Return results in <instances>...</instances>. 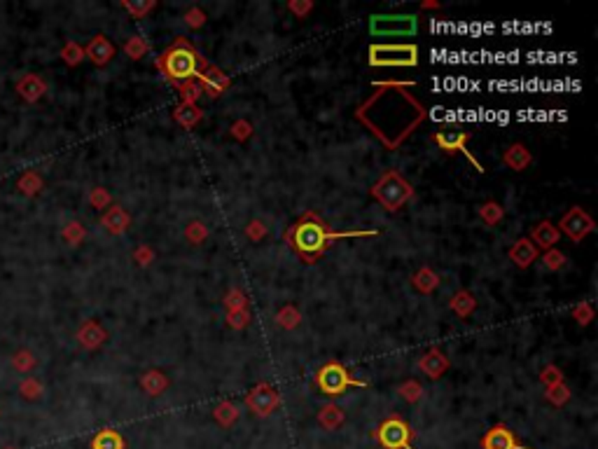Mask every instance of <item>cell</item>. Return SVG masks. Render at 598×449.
Masks as SVG:
<instances>
[{
  "label": "cell",
  "mask_w": 598,
  "mask_h": 449,
  "mask_svg": "<svg viewBox=\"0 0 598 449\" xmlns=\"http://www.w3.org/2000/svg\"><path fill=\"white\" fill-rule=\"evenodd\" d=\"M372 97L356 108V120L363 122L372 136H377L388 150H398L416 131L421 122L428 120L425 106L409 94L416 83L386 80V83H372Z\"/></svg>",
  "instance_id": "6da1fadb"
},
{
  "label": "cell",
  "mask_w": 598,
  "mask_h": 449,
  "mask_svg": "<svg viewBox=\"0 0 598 449\" xmlns=\"http://www.w3.org/2000/svg\"><path fill=\"white\" fill-rule=\"evenodd\" d=\"M379 236V229H349V232H332L325 220L314 211H307L302 218L285 229V243L304 264H316L328 253V248L339 239H367Z\"/></svg>",
  "instance_id": "7a4b0ae2"
},
{
  "label": "cell",
  "mask_w": 598,
  "mask_h": 449,
  "mask_svg": "<svg viewBox=\"0 0 598 449\" xmlns=\"http://www.w3.org/2000/svg\"><path fill=\"white\" fill-rule=\"evenodd\" d=\"M154 66H157V71L164 75L166 83L178 85V83H187V80L199 78L201 68L206 66V59L199 54L192 40H187L185 36H178L159 54Z\"/></svg>",
  "instance_id": "3957f363"
},
{
  "label": "cell",
  "mask_w": 598,
  "mask_h": 449,
  "mask_svg": "<svg viewBox=\"0 0 598 449\" xmlns=\"http://www.w3.org/2000/svg\"><path fill=\"white\" fill-rule=\"evenodd\" d=\"M370 194L384 206L388 213H398L400 208L407 206V201L414 199V185L404 178L398 169H388L379 176V180L370 187Z\"/></svg>",
  "instance_id": "277c9868"
},
{
  "label": "cell",
  "mask_w": 598,
  "mask_h": 449,
  "mask_svg": "<svg viewBox=\"0 0 598 449\" xmlns=\"http://www.w3.org/2000/svg\"><path fill=\"white\" fill-rule=\"evenodd\" d=\"M372 68H414L418 66V47L414 43H374L370 45Z\"/></svg>",
  "instance_id": "5b68a950"
},
{
  "label": "cell",
  "mask_w": 598,
  "mask_h": 449,
  "mask_svg": "<svg viewBox=\"0 0 598 449\" xmlns=\"http://www.w3.org/2000/svg\"><path fill=\"white\" fill-rule=\"evenodd\" d=\"M316 386L321 389L323 396L339 398V396H344L346 389H367L370 384H367L365 379H358L356 374L351 370H346L342 363L330 360V363H325L321 370L316 372Z\"/></svg>",
  "instance_id": "8992f818"
},
{
  "label": "cell",
  "mask_w": 598,
  "mask_h": 449,
  "mask_svg": "<svg viewBox=\"0 0 598 449\" xmlns=\"http://www.w3.org/2000/svg\"><path fill=\"white\" fill-rule=\"evenodd\" d=\"M418 29L416 15H372L370 17V33L381 38H398V36H414Z\"/></svg>",
  "instance_id": "52a82bcc"
},
{
  "label": "cell",
  "mask_w": 598,
  "mask_h": 449,
  "mask_svg": "<svg viewBox=\"0 0 598 449\" xmlns=\"http://www.w3.org/2000/svg\"><path fill=\"white\" fill-rule=\"evenodd\" d=\"M432 138H435V143H437V148L442 150V152H446V155L460 152V155H465L467 162H470L474 169H477V173L486 171V169L477 162V157L467 150V143H470V138H472L470 131H460V129H442V131H435Z\"/></svg>",
  "instance_id": "ba28073f"
},
{
  "label": "cell",
  "mask_w": 598,
  "mask_h": 449,
  "mask_svg": "<svg viewBox=\"0 0 598 449\" xmlns=\"http://www.w3.org/2000/svg\"><path fill=\"white\" fill-rule=\"evenodd\" d=\"M377 440L384 449H414L411 447V438L414 431L409 428L404 419L400 417H391L386 419L381 426L377 428Z\"/></svg>",
  "instance_id": "9c48e42d"
},
{
  "label": "cell",
  "mask_w": 598,
  "mask_h": 449,
  "mask_svg": "<svg viewBox=\"0 0 598 449\" xmlns=\"http://www.w3.org/2000/svg\"><path fill=\"white\" fill-rule=\"evenodd\" d=\"M559 224H561L559 232L566 234L568 239L573 241V243L584 241V239H587V236L596 229L594 218H591V215L587 213V211L580 208V206L568 208L566 213L561 215V222H559Z\"/></svg>",
  "instance_id": "30bf717a"
},
{
  "label": "cell",
  "mask_w": 598,
  "mask_h": 449,
  "mask_svg": "<svg viewBox=\"0 0 598 449\" xmlns=\"http://www.w3.org/2000/svg\"><path fill=\"white\" fill-rule=\"evenodd\" d=\"M246 403H248L250 410L257 414V417H269V414L278 407V403H281V398H278V393H276L274 386L257 384L255 389L246 396Z\"/></svg>",
  "instance_id": "8fae6325"
},
{
  "label": "cell",
  "mask_w": 598,
  "mask_h": 449,
  "mask_svg": "<svg viewBox=\"0 0 598 449\" xmlns=\"http://www.w3.org/2000/svg\"><path fill=\"white\" fill-rule=\"evenodd\" d=\"M199 85L203 87V94H206V97H210V99H217V97H222L224 92L229 90V87H232V78H229L227 73H222L220 68H215V66H210V64H206L201 68V73H199Z\"/></svg>",
  "instance_id": "7c38bea8"
},
{
  "label": "cell",
  "mask_w": 598,
  "mask_h": 449,
  "mask_svg": "<svg viewBox=\"0 0 598 449\" xmlns=\"http://www.w3.org/2000/svg\"><path fill=\"white\" fill-rule=\"evenodd\" d=\"M75 339H78V344L82 346L85 351H99L101 346L108 342V330L96 321V318H87V321L78 328V332H75Z\"/></svg>",
  "instance_id": "4fadbf2b"
},
{
  "label": "cell",
  "mask_w": 598,
  "mask_h": 449,
  "mask_svg": "<svg viewBox=\"0 0 598 449\" xmlns=\"http://www.w3.org/2000/svg\"><path fill=\"white\" fill-rule=\"evenodd\" d=\"M449 367H451V360H449V356L439 349V346H430V349L418 358V370L423 372L428 379H442L449 372Z\"/></svg>",
  "instance_id": "5bb4252c"
},
{
  "label": "cell",
  "mask_w": 598,
  "mask_h": 449,
  "mask_svg": "<svg viewBox=\"0 0 598 449\" xmlns=\"http://www.w3.org/2000/svg\"><path fill=\"white\" fill-rule=\"evenodd\" d=\"M115 52H117V47L112 45V40L103 36V33H99V36H94L89 43H87L85 59H89L94 66L103 68L115 59Z\"/></svg>",
  "instance_id": "9a60e30c"
},
{
  "label": "cell",
  "mask_w": 598,
  "mask_h": 449,
  "mask_svg": "<svg viewBox=\"0 0 598 449\" xmlns=\"http://www.w3.org/2000/svg\"><path fill=\"white\" fill-rule=\"evenodd\" d=\"M101 227H103L108 234L122 236L129 227H131V215L126 213L124 206L112 204V206H108L103 213H101Z\"/></svg>",
  "instance_id": "2e32d148"
},
{
  "label": "cell",
  "mask_w": 598,
  "mask_h": 449,
  "mask_svg": "<svg viewBox=\"0 0 598 449\" xmlns=\"http://www.w3.org/2000/svg\"><path fill=\"white\" fill-rule=\"evenodd\" d=\"M15 90L26 104H38V101L47 94V90H50V85H47L38 73H26L17 80Z\"/></svg>",
  "instance_id": "e0dca14e"
},
{
  "label": "cell",
  "mask_w": 598,
  "mask_h": 449,
  "mask_svg": "<svg viewBox=\"0 0 598 449\" xmlns=\"http://www.w3.org/2000/svg\"><path fill=\"white\" fill-rule=\"evenodd\" d=\"M528 239L533 241L535 248H542V250H549V248H556V243L561 241V232L559 227L552 222V220H540L535 227L531 229V236Z\"/></svg>",
  "instance_id": "ac0fdd59"
},
{
  "label": "cell",
  "mask_w": 598,
  "mask_h": 449,
  "mask_svg": "<svg viewBox=\"0 0 598 449\" xmlns=\"http://www.w3.org/2000/svg\"><path fill=\"white\" fill-rule=\"evenodd\" d=\"M481 447L484 449H528L516 442L514 433L507 426H493L484 438H481Z\"/></svg>",
  "instance_id": "d6986e66"
},
{
  "label": "cell",
  "mask_w": 598,
  "mask_h": 449,
  "mask_svg": "<svg viewBox=\"0 0 598 449\" xmlns=\"http://www.w3.org/2000/svg\"><path fill=\"white\" fill-rule=\"evenodd\" d=\"M502 164H505L509 171H516V173L526 171V169L533 164V152L523 145V143H512V145L505 150V155H502Z\"/></svg>",
  "instance_id": "ffe728a7"
},
{
  "label": "cell",
  "mask_w": 598,
  "mask_h": 449,
  "mask_svg": "<svg viewBox=\"0 0 598 449\" xmlns=\"http://www.w3.org/2000/svg\"><path fill=\"white\" fill-rule=\"evenodd\" d=\"M509 260H512L519 269H528L531 264L538 260V248L533 246V241L528 236H521L512 243L509 248Z\"/></svg>",
  "instance_id": "44dd1931"
},
{
  "label": "cell",
  "mask_w": 598,
  "mask_h": 449,
  "mask_svg": "<svg viewBox=\"0 0 598 449\" xmlns=\"http://www.w3.org/2000/svg\"><path fill=\"white\" fill-rule=\"evenodd\" d=\"M411 285L416 288V292H421V295H432V292L442 285V278L432 267H425L423 264V267H418L411 274Z\"/></svg>",
  "instance_id": "7402d4cb"
},
{
  "label": "cell",
  "mask_w": 598,
  "mask_h": 449,
  "mask_svg": "<svg viewBox=\"0 0 598 449\" xmlns=\"http://www.w3.org/2000/svg\"><path fill=\"white\" fill-rule=\"evenodd\" d=\"M449 309L465 321V318H470L474 311H477V299H474L470 290H456L451 295V299H449Z\"/></svg>",
  "instance_id": "603a6c76"
},
{
  "label": "cell",
  "mask_w": 598,
  "mask_h": 449,
  "mask_svg": "<svg viewBox=\"0 0 598 449\" xmlns=\"http://www.w3.org/2000/svg\"><path fill=\"white\" fill-rule=\"evenodd\" d=\"M140 389L147 393V396H161L168 389V377L166 372L161 370H145L140 374Z\"/></svg>",
  "instance_id": "cb8c5ba5"
},
{
  "label": "cell",
  "mask_w": 598,
  "mask_h": 449,
  "mask_svg": "<svg viewBox=\"0 0 598 449\" xmlns=\"http://www.w3.org/2000/svg\"><path fill=\"white\" fill-rule=\"evenodd\" d=\"M171 117H173V122H178L182 129H187V131H189V129H194V127L203 120V111H201L199 106L178 104V106L173 108Z\"/></svg>",
  "instance_id": "d4e9b609"
},
{
  "label": "cell",
  "mask_w": 598,
  "mask_h": 449,
  "mask_svg": "<svg viewBox=\"0 0 598 449\" xmlns=\"http://www.w3.org/2000/svg\"><path fill=\"white\" fill-rule=\"evenodd\" d=\"M276 325L283 330H297L302 325V311H299L295 304H283L281 309L276 311Z\"/></svg>",
  "instance_id": "484cf974"
},
{
  "label": "cell",
  "mask_w": 598,
  "mask_h": 449,
  "mask_svg": "<svg viewBox=\"0 0 598 449\" xmlns=\"http://www.w3.org/2000/svg\"><path fill=\"white\" fill-rule=\"evenodd\" d=\"M173 87L180 94V104L196 106L203 97H206V94H203V87L199 85V80H187V83H178Z\"/></svg>",
  "instance_id": "4316f807"
},
{
  "label": "cell",
  "mask_w": 598,
  "mask_h": 449,
  "mask_svg": "<svg viewBox=\"0 0 598 449\" xmlns=\"http://www.w3.org/2000/svg\"><path fill=\"white\" fill-rule=\"evenodd\" d=\"M17 187H19V192L26 194V197H36V194L43 192L45 180H43V176H40L38 171H33V169H31V171L22 173V178L17 180Z\"/></svg>",
  "instance_id": "83f0119b"
},
{
  "label": "cell",
  "mask_w": 598,
  "mask_h": 449,
  "mask_svg": "<svg viewBox=\"0 0 598 449\" xmlns=\"http://www.w3.org/2000/svg\"><path fill=\"white\" fill-rule=\"evenodd\" d=\"M10 363L17 372H22L29 377V374L38 367V356L31 349H19V351H15V356H12Z\"/></svg>",
  "instance_id": "f1b7e54d"
},
{
  "label": "cell",
  "mask_w": 598,
  "mask_h": 449,
  "mask_svg": "<svg viewBox=\"0 0 598 449\" xmlns=\"http://www.w3.org/2000/svg\"><path fill=\"white\" fill-rule=\"evenodd\" d=\"M477 215L481 218V222L488 224V227H495V224H498L502 218H505V208H502L498 201L488 199V201H484L477 208Z\"/></svg>",
  "instance_id": "f546056e"
},
{
  "label": "cell",
  "mask_w": 598,
  "mask_h": 449,
  "mask_svg": "<svg viewBox=\"0 0 598 449\" xmlns=\"http://www.w3.org/2000/svg\"><path fill=\"white\" fill-rule=\"evenodd\" d=\"M92 449H124V438L117 431L105 428L92 440Z\"/></svg>",
  "instance_id": "4dcf8cb0"
},
{
  "label": "cell",
  "mask_w": 598,
  "mask_h": 449,
  "mask_svg": "<svg viewBox=\"0 0 598 449\" xmlns=\"http://www.w3.org/2000/svg\"><path fill=\"white\" fill-rule=\"evenodd\" d=\"M398 393L404 403L416 405L418 400L423 398V384H421L418 379H404V382L398 386Z\"/></svg>",
  "instance_id": "1f68e13d"
},
{
  "label": "cell",
  "mask_w": 598,
  "mask_h": 449,
  "mask_svg": "<svg viewBox=\"0 0 598 449\" xmlns=\"http://www.w3.org/2000/svg\"><path fill=\"white\" fill-rule=\"evenodd\" d=\"M45 393V384L40 382L38 377H33V374H29V377L22 379V384H19V396H22L24 400H40Z\"/></svg>",
  "instance_id": "d6a6232c"
},
{
  "label": "cell",
  "mask_w": 598,
  "mask_h": 449,
  "mask_svg": "<svg viewBox=\"0 0 598 449\" xmlns=\"http://www.w3.org/2000/svg\"><path fill=\"white\" fill-rule=\"evenodd\" d=\"M61 239H64L68 246H80V243L87 239V227L82 222L71 220L64 229H61Z\"/></svg>",
  "instance_id": "836d02e7"
},
{
  "label": "cell",
  "mask_w": 598,
  "mask_h": 449,
  "mask_svg": "<svg viewBox=\"0 0 598 449\" xmlns=\"http://www.w3.org/2000/svg\"><path fill=\"white\" fill-rule=\"evenodd\" d=\"M61 59H64V64L71 68L80 66L85 61V47L78 45L75 40H68V43L61 47Z\"/></svg>",
  "instance_id": "e575fe53"
},
{
  "label": "cell",
  "mask_w": 598,
  "mask_h": 449,
  "mask_svg": "<svg viewBox=\"0 0 598 449\" xmlns=\"http://www.w3.org/2000/svg\"><path fill=\"white\" fill-rule=\"evenodd\" d=\"M208 234L210 232L203 220H189L185 224V239L192 243V246H201V243L208 239Z\"/></svg>",
  "instance_id": "d590c367"
},
{
  "label": "cell",
  "mask_w": 598,
  "mask_h": 449,
  "mask_svg": "<svg viewBox=\"0 0 598 449\" xmlns=\"http://www.w3.org/2000/svg\"><path fill=\"white\" fill-rule=\"evenodd\" d=\"M122 50H124V54L129 59H133V61H140L143 57H145V54L150 52V43L143 36H131L124 43V47H122Z\"/></svg>",
  "instance_id": "8d00e7d4"
},
{
  "label": "cell",
  "mask_w": 598,
  "mask_h": 449,
  "mask_svg": "<svg viewBox=\"0 0 598 449\" xmlns=\"http://www.w3.org/2000/svg\"><path fill=\"white\" fill-rule=\"evenodd\" d=\"M122 8H124L133 19H145L150 12L157 10V3H154V0H140V3H138V0H131V3L124 0V3H122Z\"/></svg>",
  "instance_id": "74e56055"
},
{
  "label": "cell",
  "mask_w": 598,
  "mask_h": 449,
  "mask_svg": "<svg viewBox=\"0 0 598 449\" xmlns=\"http://www.w3.org/2000/svg\"><path fill=\"white\" fill-rule=\"evenodd\" d=\"M222 304L227 311H239V309H248V295L241 288H232L224 292Z\"/></svg>",
  "instance_id": "f35d334b"
},
{
  "label": "cell",
  "mask_w": 598,
  "mask_h": 449,
  "mask_svg": "<svg viewBox=\"0 0 598 449\" xmlns=\"http://www.w3.org/2000/svg\"><path fill=\"white\" fill-rule=\"evenodd\" d=\"M318 421H321L325 428H337L344 421V410L337 405H325L323 410L318 412Z\"/></svg>",
  "instance_id": "ab89813d"
},
{
  "label": "cell",
  "mask_w": 598,
  "mask_h": 449,
  "mask_svg": "<svg viewBox=\"0 0 598 449\" xmlns=\"http://www.w3.org/2000/svg\"><path fill=\"white\" fill-rule=\"evenodd\" d=\"M269 229L267 224H264V220H260V218H253V220H248L246 229H243V236H246L248 241L253 243H260L262 239H267Z\"/></svg>",
  "instance_id": "60d3db41"
},
{
  "label": "cell",
  "mask_w": 598,
  "mask_h": 449,
  "mask_svg": "<svg viewBox=\"0 0 598 449\" xmlns=\"http://www.w3.org/2000/svg\"><path fill=\"white\" fill-rule=\"evenodd\" d=\"M227 325L232 330H246L250 323H253V314H250V309H239V311H227Z\"/></svg>",
  "instance_id": "b9f144b4"
},
{
  "label": "cell",
  "mask_w": 598,
  "mask_h": 449,
  "mask_svg": "<svg viewBox=\"0 0 598 449\" xmlns=\"http://www.w3.org/2000/svg\"><path fill=\"white\" fill-rule=\"evenodd\" d=\"M547 400L552 405H556V407H561V405H566L568 400H570V396H573V393H570V389L566 386V382H561V384H554V386H547Z\"/></svg>",
  "instance_id": "7bdbcfd3"
},
{
  "label": "cell",
  "mask_w": 598,
  "mask_h": 449,
  "mask_svg": "<svg viewBox=\"0 0 598 449\" xmlns=\"http://www.w3.org/2000/svg\"><path fill=\"white\" fill-rule=\"evenodd\" d=\"M253 134H255V127L250 124L248 120H236V122H232V127H229V136L239 143L250 141L253 138Z\"/></svg>",
  "instance_id": "ee69618b"
},
{
  "label": "cell",
  "mask_w": 598,
  "mask_h": 449,
  "mask_svg": "<svg viewBox=\"0 0 598 449\" xmlns=\"http://www.w3.org/2000/svg\"><path fill=\"white\" fill-rule=\"evenodd\" d=\"M215 419L220 421L222 426H232L234 421H236V417H239V410H236V405L234 403H229V400H224V403H220L215 407Z\"/></svg>",
  "instance_id": "f6af8a7d"
},
{
  "label": "cell",
  "mask_w": 598,
  "mask_h": 449,
  "mask_svg": "<svg viewBox=\"0 0 598 449\" xmlns=\"http://www.w3.org/2000/svg\"><path fill=\"white\" fill-rule=\"evenodd\" d=\"M182 22L187 24V29L196 31V29H201V26L208 22V15L199 8V5H194V8H189L185 15H182Z\"/></svg>",
  "instance_id": "bcb514c9"
},
{
  "label": "cell",
  "mask_w": 598,
  "mask_h": 449,
  "mask_svg": "<svg viewBox=\"0 0 598 449\" xmlns=\"http://www.w3.org/2000/svg\"><path fill=\"white\" fill-rule=\"evenodd\" d=\"M566 253H561L559 248H549L545 250V255H542V264H545V269L549 271H559L563 264H566Z\"/></svg>",
  "instance_id": "7dc6e473"
},
{
  "label": "cell",
  "mask_w": 598,
  "mask_h": 449,
  "mask_svg": "<svg viewBox=\"0 0 598 449\" xmlns=\"http://www.w3.org/2000/svg\"><path fill=\"white\" fill-rule=\"evenodd\" d=\"M89 204L96 211H105L108 206H112V197L105 187H92L89 192Z\"/></svg>",
  "instance_id": "c3c4849f"
},
{
  "label": "cell",
  "mask_w": 598,
  "mask_h": 449,
  "mask_svg": "<svg viewBox=\"0 0 598 449\" xmlns=\"http://www.w3.org/2000/svg\"><path fill=\"white\" fill-rule=\"evenodd\" d=\"M131 257H133V262L138 264V267H150V264L154 262V250L147 246V243H138V246L133 248V253H131Z\"/></svg>",
  "instance_id": "681fc988"
},
{
  "label": "cell",
  "mask_w": 598,
  "mask_h": 449,
  "mask_svg": "<svg viewBox=\"0 0 598 449\" xmlns=\"http://www.w3.org/2000/svg\"><path fill=\"white\" fill-rule=\"evenodd\" d=\"M540 382L545 384V386L561 384V382H563V372H561V367H559V365H554V363L545 365V367H542V370H540Z\"/></svg>",
  "instance_id": "f907efd6"
},
{
  "label": "cell",
  "mask_w": 598,
  "mask_h": 449,
  "mask_svg": "<svg viewBox=\"0 0 598 449\" xmlns=\"http://www.w3.org/2000/svg\"><path fill=\"white\" fill-rule=\"evenodd\" d=\"M594 307H591V302H580L577 307L573 309V318L577 321V325H589L591 321H594Z\"/></svg>",
  "instance_id": "816d5d0a"
},
{
  "label": "cell",
  "mask_w": 598,
  "mask_h": 449,
  "mask_svg": "<svg viewBox=\"0 0 598 449\" xmlns=\"http://www.w3.org/2000/svg\"><path fill=\"white\" fill-rule=\"evenodd\" d=\"M288 10H290L297 19H304V17H309L311 12H314V3H311V0H290V3H288Z\"/></svg>",
  "instance_id": "f5cc1de1"
},
{
  "label": "cell",
  "mask_w": 598,
  "mask_h": 449,
  "mask_svg": "<svg viewBox=\"0 0 598 449\" xmlns=\"http://www.w3.org/2000/svg\"><path fill=\"white\" fill-rule=\"evenodd\" d=\"M421 8L423 10H439L442 5L437 3V0H425V3H421Z\"/></svg>",
  "instance_id": "db71d44e"
},
{
  "label": "cell",
  "mask_w": 598,
  "mask_h": 449,
  "mask_svg": "<svg viewBox=\"0 0 598 449\" xmlns=\"http://www.w3.org/2000/svg\"><path fill=\"white\" fill-rule=\"evenodd\" d=\"M3 449H19V447H15V445H8V447H3Z\"/></svg>",
  "instance_id": "11a10c76"
},
{
  "label": "cell",
  "mask_w": 598,
  "mask_h": 449,
  "mask_svg": "<svg viewBox=\"0 0 598 449\" xmlns=\"http://www.w3.org/2000/svg\"><path fill=\"white\" fill-rule=\"evenodd\" d=\"M0 417H3V412H0Z\"/></svg>",
  "instance_id": "9f6ffc18"
}]
</instances>
